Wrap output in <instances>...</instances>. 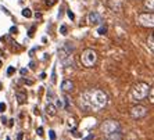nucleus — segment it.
<instances>
[{"label":"nucleus","instance_id":"nucleus-1","mask_svg":"<svg viewBox=\"0 0 154 140\" xmlns=\"http://www.w3.org/2000/svg\"><path fill=\"white\" fill-rule=\"evenodd\" d=\"M107 104V94L100 89H92L81 94L79 106L86 111H99Z\"/></svg>","mask_w":154,"mask_h":140},{"label":"nucleus","instance_id":"nucleus-2","mask_svg":"<svg viewBox=\"0 0 154 140\" xmlns=\"http://www.w3.org/2000/svg\"><path fill=\"white\" fill-rule=\"evenodd\" d=\"M150 86H148L147 83L144 82H139L136 83L135 86L132 88L131 90V97H132V100H135V101H140L143 99H146L148 96V92H150Z\"/></svg>","mask_w":154,"mask_h":140},{"label":"nucleus","instance_id":"nucleus-3","mask_svg":"<svg viewBox=\"0 0 154 140\" xmlns=\"http://www.w3.org/2000/svg\"><path fill=\"white\" fill-rule=\"evenodd\" d=\"M97 61V54L95 50H92V49H86V50L82 53V56H81V63L84 64L85 67H93Z\"/></svg>","mask_w":154,"mask_h":140},{"label":"nucleus","instance_id":"nucleus-4","mask_svg":"<svg viewBox=\"0 0 154 140\" xmlns=\"http://www.w3.org/2000/svg\"><path fill=\"white\" fill-rule=\"evenodd\" d=\"M102 130H103V133L110 134V133H113V132H115V130H121V126H119V123L117 121L108 119V121H104L102 123Z\"/></svg>","mask_w":154,"mask_h":140},{"label":"nucleus","instance_id":"nucleus-5","mask_svg":"<svg viewBox=\"0 0 154 140\" xmlns=\"http://www.w3.org/2000/svg\"><path fill=\"white\" fill-rule=\"evenodd\" d=\"M137 21H139V24H140L142 26L153 28V25H154V15H153V13H143V14L139 15Z\"/></svg>","mask_w":154,"mask_h":140},{"label":"nucleus","instance_id":"nucleus-6","mask_svg":"<svg viewBox=\"0 0 154 140\" xmlns=\"http://www.w3.org/2000/svg\"><path fill=\"white\" fill-rule=\"evenodd\" d=\"M147 115V108L144 106H135L131 110V117L135 118V119H140V118H144Z\"/></svg>","mask_w":154,"mask_h":140},{"label":"nucleus","instance_id":"nucleus-7","mask_svg":"<svg viewBox=\"0 0 154 140\" xmlns=\"http://www.w3.org/2000/svg\"><path fill=\"white\" fill-rule=\"evenodd\" d=\"M88 21H89V24H100L103 21V18H102V15L97 13V11H92V13L88 15Z\"/></svg>","mask_w":154,"mask_h":140},{"label":"nucleus","instance_id":"nucleus-8","mask_svg":"<svg viewBox=\"0 0 154 140\" xmlns=\"http://www.w3.org/2000/svg\"><path fill=\"white\" fill-rule=\"evenodd\" d=\"M61 90L63 92H72L74 90V83H72V81H64V82L61 83Z\"/></svg>","mask_w":154,"mask_h":140},{"label":"nucleus","instance_id":"nucleus-9","mask_svg":"<svg viewBox=\"0 0 154 140\" xmlns=\"http://www.w3.org/2000/svg\"><path fill=\"white\" fill-rule=\"evenodd\" d=\"M107 136H108V140H122L121 130H115V132H113V133L107 134Z\"/></svg>","mask_w":154,"mask_h":140},{"label":"nucleus","instance_id":"nucleus-10","mask_svg":"<svg viewBox=\"0 0 154 140\" xmlns=\"http://www.w3.org/2000/svg\"><path fill=\"white\" fill-rule=\"evenodd\" d=\"M46 112L50 115V117H54V115L57 114V108H56L53 104H50V103H49V104H47V107H46Z\"/></svg>","mask_w":154,"mask_h":140},{"label":"nucleus","instance_id":"nucleus-11","mask_svg":"<svg viewBox=\"0 0 154 140\" xmlns=\"http://www.w3.org/2000/svg\"><path fill=\"white\" fill-rule=\"evenodd\" d=\"M15 96H17V99H18L19 104H24V103H25V100H26V94H25V93L17 92V93H15Z\"/></svg>","mask_w":154,"mask_h":140},{"label":"nucleus","instance_id":"nucleus-12","mask_svg":"<svg viewBox=\"0 0 154 140\" xmlns=\"http://www.w3.org/2000/svg\"><path fill=\"white\" fill-rule=\"evenodd\" d=\"M147 46H148V47H150V51L153 53V51H154V39H153V35H150V36H148Z\"/></svg>","mask_w":154,"mask_h":140},{"label":"nucleus","instance_id":"nucleus-13","mask_svg":"<svg viewBox=\"0 0 154 140\" xmlns=\"http://www.w3.org/2000/svg\"><path fill=\"white\" fill-rule=\"evenodd\" d=\"M68 126H70V129L72 128V130H75L77 123H75V119H74V118H70V119H68Z\"/></svg>","mask_w":154,"mask_h":140},{"label":"nucleus","instance_id":"nucleus-14","mask_svg":"<svg viewBox=\"0 0 154 140\" xmlns=\"http://www.w3.org/2000/svg\"><path fill=\"white\" fill-rule=\"evenodd\" d=\"M22 15L26 17V18H29V17H32V13H31L29 8H24V10H22Z\"/></svg>","mask_w":154,"mask_h":140},{"label":"nucleus","instance_id":"nucleus-15","mask_svg":"<svg viewBox=\"0 0 154 140\" xmlns=\"http://www.w3.org/2000/svg\"><path fill=\"white\" fill-rule=\"evenodd\" d=\"M14 72H15V68H14V67H8V70H7V75H8V77H11Z\"/></svg>","mask_w":154,"mask_h":140},{"label":"nucleus","instance_id":"nucleus-16","mask_svg":"<svg viewBox=\"0 0 154 140\" xmlns=\"http://www.w3.org/2000/svg\"><path fill=\"white\" fill-rule=\"evenodd\" d=\"M146 7L150 8V10H153V0H146Z\"/></svg>","mask_w":154,"mask_h":140},{"label":"nucleus","instance_id":"nucleus-17","mask_svg":"<svg viewBox=\"0 0 154 140\" xmlns=\"http://www.w3.org/2000/svg\"><path fill=\"white\" fill-rule=\"evenodd\" d=\"M56 1H57V0H46L45 3H46V6H53V4H56Z\"/></svg>","mask_w":154,"mask_h":140},{"label":"nucleus","instance_id":"nucleus-18","mask_svg":"<svg viewBox=\"0 0 154 140\" xmlns=\"http://www.w3.org/2000/svg\"><path fill=\"white\" fill-rule=\"evenodd\" d=\"M106 32H107V28H106V26H100V28H99V33H100V35H104Z\"/></svg>","mask_w":154,"mask_h":140},{"label":"nucleus","instance_id":"nucleus-19","mask_svg":"<svg viewBox=\"0 0 154 140\" xmlns=\"http://www.w3.org/2000/svg\"><path fill=\"white\" fill-rule=\"evenodd\" d=\"M60 32H61V35H67V26H65V25H61V28H60Z\"/></svg>","mask_w":154,"mask_h":140},{"label":"nucleus","instance_id":"nucleus-20","mask_svg":"<svg viewBox=\"0 0 154 140\" xmlns=\"http://www.w3.org/2000/svg\"><path fill=\"white\" fill-rule=\"evenodd\" d=\"M49 136H50V140H56V132H54V130H50V132H49Z\"/></svg>","mask_w":154,"mask_h":140},{"label":"nucleus","instance_id":"nucleus-21","mask_svg":"<svg viewBox=\"0 0 154 140\" xmlns=\"http://www.w3.org/2000/svg\"><path fill=\"white\" fill-rule=\"evenodd\" d=\"M51 83H56V70H53L51 72Z\"/></svg>","mask_w":154,"mask_h":140},{"label":"nucleus","instance_id":"nucleus-22","mask_svg":"<svg viewBox=\"0 0 154 140\" xmlns=\"http://www.w3.org/2000/svg\"><path fill=\"white\" fill-rule=\"evenodd\" d=\"M4 111H6V104L0 103V112H4Z\"/></svg>","mask_w":154,"mask_h":140},{"label":"nucleus","instance_id":"nucleus-23","mask_svg":"<svg viewBox=\"0 0 154 140\" xmlns=\"http://www.w3.org/2000/svg\"><path fill=\"white\" fill-rule=\"evenodd\" d=\"M95 139V134L92 133V134H89V136H86V137H84L82 140H93Z\"/></svg>","mask_w":154,"mask_h":140},{"label":"nucleus","instance_id":"nucleus-24","mask_svg":"<svg viewBox=\"0 0 154 140\" xmlns=\"http://www.w3.org/2000/svg\"><path fill=\"white\" fill-rule=\"evenodd\" d=\"M36 133L39 134V136H43V128H38V130H36Z\"/></svg>","mask_w":154,"mask_h":140},{"label":"nucleus","instance_id":"nucleus-25","mask_svg":"<svg viewBox=\"0 0 154 140\" xmlns=\"http://www.w3.org/2000/svg\"><path fill=\"white\" fill-rule=\"evenodd\" d=\"M33 32H35V28H31V29H29V33H28V36H29V38H32V36H33Z\"/></svg>","mask_w":154,"mask_h":140},{"label":"nucleus","instance_id":"nucleus-26","mask_svg":"<svg viewBox=\"0 0 154 140\" xmlns=\"http://www.w3.org/2000/svg\"><path fill=\"white\" fill-rule=\"evenodd\" d=\"M68 17H70L71 19H74V18H75V15H74V13H72L71 10H68Z\"/></svg>","mask_w":154,"mask_h":140},{"label":"nucleus","instance_id":"nucleus-27","mask_svg":"<svg viewBox=\"0 0 154 140\" xmlns=\"http://www.w3.org/2000/svg\"><path fill=\"white\" fill-rule=\"evenodd\" d=\"M64 100H65V107H68V106H70V99H68V97L65 96V97H64Z\"/></svg>","mask_w":154,"mask_h":140},{"label":"nucleus","instance_id":"nucleus-28","mask_svg":"<svg viewBox=\"0 0 154 140\" xmlns=\"http://www.w3.org/2000/svg\"><path fill=\"white\" fill-rule=\"evenodd\" d=\"M10 32H11V33H17V28H15V26H11V28H10Z\"/></svg>","mask_w":154,"mask_h":140},{"label":"nucleus","instance_id":"nucleus-29","mask_svg":"<svg viewBox=\"0 0 154 140\" xmlns=\"http://www.w3.org/2000/svg\"><path fill=\"white\" fill-rule=\"evenodd\" d=\"M26 72H28V70H26V68H22V70H21V75H25Z\"/></svg>","mask_w":154,"mask_h":140},{"label":"nucleus","instance_id":"nucleus-30","mask_svg":"<svg viewBox=\"0 0 154 140\" xmlns=\"http://www.w3.org/2000/svg\"><path fill=\"white\" fill-rule=\"evenodd\" d=\"M29 67H31V68H35V63H33V61H31V63H29Z\"/></svg>","mask_w":154,"mask_h":140},{"label":"nucleus","instance_id":"nucleus-31","mask_svg":"<svg viewBox=\"0 0 154 140\" xmlns=\"http://www.w3.org/2000/svg\"><path fill=\"white\" fill-rule=\"evenodd\" d=\"M33 53H35V49H32V50L29 51V56H31V57H32V56H33Z\"/></svg>","mask_w":154,"mask_h":140},{"label":"nucleus","instance_id":"nucleus-32","mask_svg":"<svg viewBox=\"0 0 154 140\" xmlns=\"http://www.w3.org/2000/svg\"><path fill=\"white\" fill-rule=\"evenodd\" d=\"M22 136H24L22 133H18V140H22Z\"/></svg>","mask_w":154,"mask_h":140},{"label":"nucleus","instance_id":"nucleus-33","mask_svg":"<svg viewBox=\"0 0 154 140\" xmlns=\"http://www.w3.org/2000/svg\"><path fill=\"white\" fill-rule=\"evenodd\" d=\"M0 90H1V83H0Z\"/></svg>","mask_w":154,"mask_h":140},{"label":"nucleus","instance_id":"nucleus-34","mask_svg":"<svg viewBox=\"0 0 154 140\" xmlns=\"http://www.w3.org/2000/svg\"><path fill=\"white\" fill-rule=\"evenodd\" d=\"M6 140H10V137H7V139H6Z\"/></svg>","mask_w":154,"mask_h":140},{"label":"nucleus","instance_id":"nucleus-35","mask_svg":"<svg viewBox=\"0 0 154 140\" xmlns=\"http://www.w3.org/2000/svg\"><path fill=\"white\" fill-rule=\"evenodd\" d=\"M0 65H1V60H0Z\"/></svg>","mask_w":154,"mask_h":140}]
</instances>
